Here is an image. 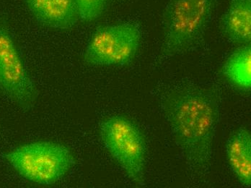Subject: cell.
<instances>
[{"mask_svg":"<svg viewBox=\"0 0 251 188\" xmlns=\"http://www.w3.org/2000/svg\"><path fill=\"white\" fill-rule=\"evenodd\" d=\"M161 107L188 167L197 175H206L220 118L218 91L201 85H180L163 95Z\"/></svg>","mask_w":251,"mask_h":188,"instance_id":"6da1fadb","label":"cell"},{"mask_svg":"<svg viewBox=\"0 0 251 188\" xmlns=\"http://www.w3.org/2000/svg\"><path fill=\"white\" fill-rule=\"evenodd\" d=\"M217 0H170L163 17L161 54L171 57L187 53L203 39Z\"/></svg>","mask_w":251,"mask_h":188,"instance_id":"7a4b0ae2","label":"cell"},{"mask_svg":"<svg viewBox=\"0 0 251 188\" xmlns=\"http://www.w3.org/2000/svg\"><path fill=\"white\" fill-rule=\"evenodd\" d=\"M4 158L21 177L42 186L60 181L76 162L70 148L51 141L18 146L6 153Z\"/></svg>","mask_w":251,"mask_h":188,"instance_id":"3957f363","label":"cell"},{"mask_svg":"<svg viewBox=\"0 0 251 188\" xmlns=\"http://www.w3.org/2000/svg\"><path fill=\"white\" fill-rule=\"evenodd\" d=\"M101 140L128 178L145 186L146 143L137 124L123 115L105 119L100 125Z\"/></svg>","mask_w":251,"mask_h":188,"instance_id":"277c9868","label":"cell"},{"mask_svg":"<svg viewBox=\"0 0 251 188\" xmlns=\"http://www.w3.org/2000/svg\"><path fill=\"white\" fill-rule=\"evenodd\" d=\"M140 41V29L134 23L99 27L87 45L84 62L94 66H125L135 57Z\"/></svg>","mask_w":251,"mask_h":188,"instance_id":"5b68a950","label":"cell"},{"mask_svg":"<svg viewBox=\"0 0 251 188\" xmlns=\"http://www.w3.org/2000/svg\"><path fill=\"white\" fill-rule=\"evenodd\" d=\"M0 91L13 104L28 111L38 90L30 77L5 20L0 15Z\"/></svg>","mask_w":251,"mask_h":188,"instance_id":"8992f818","label":"cell"},{"mask_svg":"<svg viewBox=\"0 0 251 188\" xmlns=\"http://www.w3.org/2000/svg\"><path fill=\"white\" fill-rule=\"evenodd\" d=\"M34 18L42 25L58 30L72 28L78 18L75 0H25Z\"/></svg>","mask_w":251,"mask_h":188,"instance_id":"52a82bcc","label":"cell"},{"mask_svg":"<svg viewBox=\"0 0 251 188\" xmlns=\"http://www.w3.org/2000/svg\"><path fill=\"white\" fill-rule=\"evenodd\" d=\"M228 163L243 187L251 186V134L244 127L235 130L226 142Z\"/></svg>","mask_w":251,"mask_h":188,"instance_id":"ba28073f","label":"cell"},{"mask_svg":"<svg viewBox=\"0 0 251 188\" xmlns=\"http://www.w3.org/2000/svg\"><path fill=\"white\" fill-rule=\"evenodd\" d=\"M221 30L232 42L251 44V0H230L222 20Z\"/></svg>","mask_w":251,"mask_h":188,"instance_id":"9c48e42d","label":"cell"},{"mask_svg":"<svg viewBox=\"0 0 251 188\" xmlns=\"http://www.w3.org/2000/svg\"><path fill=\"white\" fill-rule=\"evenodd\" d=\"M223 76L232 84L243 90L251 87V44L235 50L226 59L222 68Z\"/></svg>","mask_w":251,"mask_h":188,"instance_id":"30bf717a","label":"cell"},{"mask_svg":"<svg viewBox=\"0 0 251 188\" xmlns=\"http://www.w3.org/2000/svg\"><path fill=\"white\" fill-rule=\"evenodd\" d=\"M107 0H75L78 20L89 23L98 19L103 13Z\"/></svg>","mask_w":251,"mask_h":188,"instance_id":"8fae6325","label":"cell"}]
</instances>
